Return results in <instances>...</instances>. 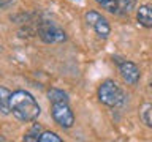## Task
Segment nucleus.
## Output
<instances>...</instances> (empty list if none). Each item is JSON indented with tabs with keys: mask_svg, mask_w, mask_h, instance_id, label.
Masks as SVG:
<instances>
[{
	"mask_svg": "<svg viewBox=\"0 0 152 142\" xmlns=\"http://www.w3.org/2000/svg\"><path fill=\"white\" fill-rule=\"evenodd\" d=\"M10 112L19 122H33L40 115L41 109L37 99L26 90H16L10 98Z\"/></svg>",
	"mask_w": 152,
	"mask_h": 142,
	"instance_id": "1",
	"label": "nucleus"
},
{
	"mask_svg": "<svg viewBox=\"0 0 152 142\" xmlns=\"http://www.w3.org/2000/svg\"><path fill=\"white\" fill-rule=\"evenodd\" d=\"M98 99L108 107H121L125 103V95L114 80H104L98 87Z\"/></svg>",
	"mask_w": 152,
	"mask_h": 142,
	"instance_id": "2",
	"label": "nucleus"
},
{
	"mask_svg": "<svg viewBox=\"0 0 152 142\" xmlns=\"http://www.w3.org/2000/svg\"><path fill=\"white\" fill-rule=\"evenodd\" d=\"M51 115L62 128H71L75 123V114L68 103H51Z\"/></svg>",
	"mask_w": 152,
	"mask_h": 142,
	"instance_id": "3",
	"label": "nucleus"
},
{
	"mask_svg": "<svg viewBox=\"0 0 152 142\" xmlns=\"http://www.w3.org/2000/svg\"><path fill=\"white\" fill-rule=\"evenodd\" d=\"M38 35L45 43L48 44H54V43H62L66 40V35L62 28L54 22H49V21H45L40 24L38 27Z\"/></svg>",
	"mask_w": 152,
	"mask_h": 142,
	"instance_id": "4",
	"label": "nucleus"
},
{
	"mask_svg": "<svg viewBox=\"0 0 152 142\" xmlns=\"http://www.w3.org/2000/svg\"><path fill=\"white\" fill-rule=\"evenodd\" d=\"M86 22H87V25H90L95 30V33L103 38V40H106L109 36V33H111V25H109V22L104 19L102 14L98 11H87L86 13Z\"/></svg>",
	"mask_w": 152,
	"mask_h": 142,
	"instance_id": "5",
	"label": "nucleus"
},
{
	"mask_svg": "<svg viewBox=\"0 0 152 142\" xmlns=\"http://www.w3.org/2000/svg\"><path fill=\"white\" fill-rule=\"evenodd\" d=\"M97 3L116 16H124V14L132 13V9L136 5V0H97Z\"/></svg>",
	"mask_w": 152,
	"mask_h": 142,
	"instance_id": "6",
	"label": "nucleus"
},
{
	"mask_svg": "<svg viewBox=\"0 0 152 142\" xmlns=\"http://www.w3.org/2000/svg\"><path fill=\"white\" fill-rule=\"evenodd\" d=\"M119 63V73H121L122 79L130 85H136L140 80V68L133 63V62L124 60V62H117Z\"/></svg>",
	"mask_w": 152,
	"mask_h": 142,
	"instance_id": "7",
	"label": "nucleus"
},
{
	"mask_svg": "<svg viewBox=\"0 0 152 142\" xmlns=\"http://www.w3.org/2000/svg\"><path fill=\"white\" fill-rule=\"evenodd\" d=\"M136 21L144 28H152V5H141L136 11Z\"/></svg>",
	"mask_w": 152,
	"mask_h": 142,
	"instance_id": "8",
	"label": "nucleus"
},
{
	"mask_svg": "<svg viewBox=\"0 0 152 142\" xmlns=\"http://www.w3.org/2000/svg\"><path fill=\"white\" fill-rule=\"evenodd\" d=\"M10 98H11V92L7 87H0V112L3 115H8L10 112Z\"/></svg>",
	"mask_w": 152,
	"mask_h": 142,
	"instance_id": "9",
	"label": "nucleus"
},
{
	"mask_svg": "<svg viewBox=\"0 0 152 142\" xmlns=\"http://www.w3.org/2000/svg\"><path fill=\"white\" fill-rule=\"evenodd\" d=\"M48 98L51 103H68V95L59 88H51L48 92Z\"/></svg>",
	"mask_w": 152,
	"mask_h": 142,
	"instance_id": "10",
	"label": "nucleus"
},
{
	"mask_svg": "<svg viewBox=\"0 0 152 142\" xmlns=\"http://www.w3.org/2000/svg\"><path fill=\"white\" fill-rule=\"evenodd\" d=\"M41 133H43L41 126L38 125V123H35V125L32 126V130L24 136V141H26V142H38V137H40Z\"/></svg>",
	"mask_w": 152,
	"mask_h": 142,
	"instance_id": "11",
	"label": "nucleus"
},
{
	"mask_svg": "<svg viewBox=\"0 0 152 142\" xmlns=\"http://www.w3.org/2000/svg\"><path fill=\"white\" fill-rule=\"evenodd\" d=\"M38 142H62V139L52 131H43L38 137Z\"/></svg>",
	"mask_w": 152,
	"mask_h": 142,
	"instance_id": "12",
	"label": "nucleus"
},
{
	"mask_svg": "<svg viewBox=\"0 0 152 142\" xmlns=\"http://www.w3.org/2000/svg\"><path fill=\"white\" fill-rule=\"evenodd\" d=\"M141 118L149 128H152V104H146L141 111Z\"/></svg>",
	"mask_w": 152,
	"mask_h": 142,
	"instance_id": "13",
	"label": "nucleus"
},
{
	"mask_svg": "<svg viewBox=\"0 0 152 142\" xmlns=\"http://www.w3.org/2000/svg\"><path fill=\"white\" fill-rule=\"evenodd\" d=\"M16 0H0V8H5V7H10V5H13Z\"/></svg>",
	"mask_w": 152,
	"mask_h": 142,
	"instance_id": "14",
	"label": "nucleus"
},
{
	"mask_svg": "<svg viewBox=\"0 0 152 142\" xmlns=\"http://www.w3.org/2000/svg\"><path fill=\"white\" fill-rule=\"evenodd\" d=\"M0 142H5V137H3L2 134H0Z\"/></svg>",
	"mask_w": 152,
	"mask_h": 142,
	"instance_id": "15",
	"label": "nucleus"
}]
</instances>
